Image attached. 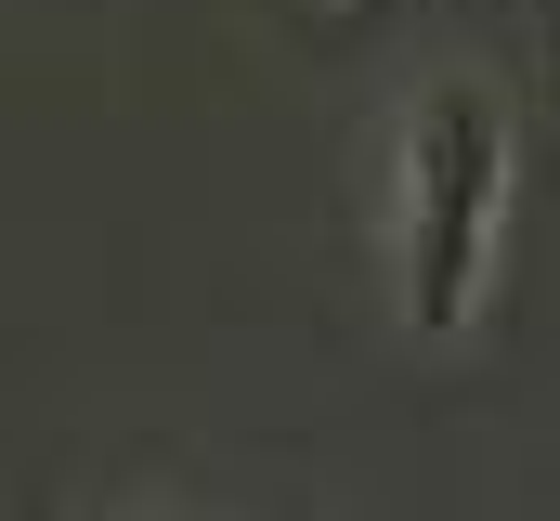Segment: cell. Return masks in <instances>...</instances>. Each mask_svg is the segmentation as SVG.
Wrapping results in <instances>:
<instances>
[{
	"instance_id": "6da1fadb",
	"label": "cell",
	"mask_w": 560,
	"mask_h": 521,
	"mask_svg": "<svg viewBox=\"0 0 560 521\" xmlns=\"http://www.w3.org/2000/svg\"><path fill=\"white\" fill-rule=\"evenodd\" d=\"M495 235H509V105L482 79H430L392 143V287L418 339H456L482 313Z\"/></svg>"
}]
</instances>
